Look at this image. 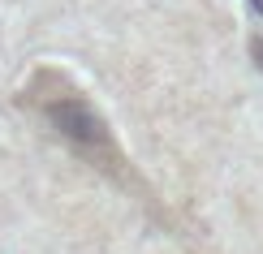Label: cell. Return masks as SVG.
<instances>
[{
	"label": "cell",
	"instance_id": "obj_1",
	"mask_svg": "<svg viewBox=\"0 0 263 254\" xmlns=\"http://www.w3.org/2000/svg\"><path fill=\"white\" fill-rule=\"evenodd\" d=\"M22 104H26L30 112H35L43 125L86 164V168H95L112 185L138 194L142 203H151V190L142 185V177L134 172V164L125 160L121 142L112 138V125L104 121V112L91 104V95H86L69 73L52 69V65L35 69L30 82H26V91H22Z\"/></svg>",
	"mask_w": 263,
	"mask_h": 254
},
{
	"label": "cell",
	"instance_id": "obj_2",
	"mask_svg": "<svg viewBox=\"0 0 263 254\" xmlns=\"http://www.w3.org/2000/svg\"><path fill=\"white\" fill-rule=\"evenodd\" d=\"M250 52H255V56H259V65H263V39H259V35L250 39Z\"/></svg>",
	"mask_w": 263,
	"mask_h": 254
}]
</instances>
